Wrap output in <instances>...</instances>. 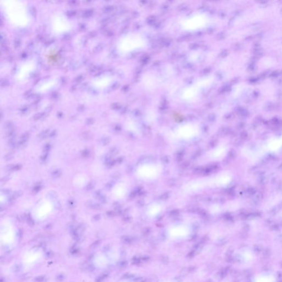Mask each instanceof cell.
Masks as SVG:
<instances>
[{"instance_id": "13", "label": "cell", "mask_w": 282, "mask_h": 282, "mask_svg": "<svg viewBox=\"0 0 282 282\" xmlns=\"http://www.w3.org/2000/svg\"><path fill=\"white\" fill-rule=\"evenodd\" d=\"M47 157H48V153H44V154L43 156H41V159L42 161H45Z\"/></svg>"}, {"instance_id": "10", "label": "cell", "mask_w": 282, "mask_h": 282, "mask_svg": "<svg viewBox=\"0 0 282 282\" xmlns=\"http://www.w3.org/2000/svg\"><path fill=\"white\" fill-rule=\"evenodd\" d=\"M12 158H13V155H12V154H7L6 156H5V159H6V161H9V160L11 159Z\"/></svg>"}, {"instance_id": "4", "label": "cell", "mask_w": 282, "mask_h": 282, "mask_svg": "<svg viewBox=\"0 0 282 282\" xmlns=\"http://www.w3.org/2000/svg\"><path fill=\"white\" fill-rule=\"evenodd\" d=\"M22 195V191H17V192H14L13 195L9 197V202H12L13 201H14L15 199H16V198H17L18 197H20Z\"/></svg>"}, {"instance_id": "11", "label": "cell", "mask_w": 282, "mask_h": 282, "mask_svg": "<svg viewBox=\"0 0 282 282\" xmlns=\"http://www.w3.org/2000/svg\"><path fill=\"white\" fill-rule=\"evenodd\" d=\"M98 198L100 200V202L102 203H105L106 202V199L103 196L100 195V196L98 197Z\"/></svg>"}, {"instance_id": "12", "label": "cell", "mask_w": 282, "mask_h": 282, "mask_svg": "<svg viewBox=\"0 0 282 282\" xmlns=\"http://www.w3.org/2000/svg\"><path fill=\"white\" fill-rule=\"evenodd\" d=\"M21 168V166L20 165H14L12 168L13 170H17L20 169Z\"/></svg>"}, {"instance_id": "9", "label": "cell", "mask_w": 282, "mask_h": 282, "mask_svg": "<svg viewBox=\"0 0 282 282\" xmlns=\"http://www.w3.org/2000/svg\"><path fill=\"white\" fill-rule=\"evenodd\" d=\"M50 145L49 144H46V145L45 146L44 151L45 153H48V152H49V151L50 150Z\"/></svg>"}, {"instance_id": "5", "label": "cell", "mask_w": 282, "mask_h": 282, "mask_svg": "<svg viewBox=\"0 0 282 282\" xmlns=\"http://www.w3.org/2000/svg\"><path fill=\"white\" fill-rule=\"evenodd\" d=\"M28 138H29L28 135L25 134V135H23L22 137L20 138V141L18 143V145L19 146H22L23 144H24V143L26 142V141L28 139Z\"/></svg>"}, {"instance_id": "8", "label": "cell", "mask_w": 282, "mask_h": 282, "mask_svg": "<svg viewBox=\"0 0 282 282\" xmlns=\"http://www.w3.org/2000/svg\"><path fill=\"white\" fill-rule=\"evenodd\" d=\"M61 173L62 172L60 170H55L52 173V176L55 178H59L61 175Z\"/></svg>"}, {"instance_id": "19", "label": "cell", "mask_w": 282, "mask_h": 282, "mask_svg": "<svg viewBox=\"0 0 282 282\" xmlns=\"http://www.w3.org/2000/svg\"><path fill=\"white\" fill-rule=\"evenodd\" d=\"M74 202H72V201H70V203H69V205H70V206H74Z\"/></svg>"}, {"instance_id": "18", "label": "cell", "mask_w": 282, "mask_h": 282, "mask_svg": "<svg viewBox=\"0 0 282 282\" xmlns=\"http://www.w3.org/2000/svg\"><path fill=\"white\" fill-rule=\"evenodd\" d=\"M40 188H41L40 186H37L35 187V188L34 189V191H35V192H38L40 190Z\"/></svg>"}, {"instance_id": "2", "label": "cell", "mask_w": 282, "mask_h": 282, "mask_svg": "<svg viewBox=\"0 0 282 282\" xmlns=\"http://www.w3.org/2000/svg\"><path fill=\"white\" fill-rule=\"evenodd\" d=\"M277 279L273 274L263 273L258 274L253 278L252 282H276Z\"/></svg>"}, {"instance_id": "20", "label": "cell", "mask_w": 282, "mask_h": 282, "mask_svg": "<svg viewBox=\"0 0 282 282\" xmlns=\"http://www.w3.org/2000/svg\"><path fill=\"white\" fill-rule=\"evenodd\" d=\"M4 193H8L9 191V190H4Z\"/></svg>"}, {"instance_id": "17", "label": "cell", "mask_w": 282, "mask_h": 282, "mask_svg": "<svg viewBox=\"0 0 282 282\" xmlns=\"http://www.w3.org/2000/svg\"><path fill=\"white\" fill-rule=\"evenodd\" d=\"M47 135H48L47 132H45V133H44L43 135H41V136H40V137L41 139H44V138H46V137Z\"/></svg>"}, {"instance_id": "7", "label": "cell", "mask_w": 282, "mask_h": 282, "mask_svg": "<svg viewBox=\"0 0 282 282\" xmlns=\"http://www.w3.org/2000/svg\"><path fill=\"white\" fill-rule=\"evenodd\" d=\"M9 146L12 148H14L16 147V139H15V137H12V138H11L9 140Z\"/></svg>"}, {"instance_id": "3", "label": "cell", "mask_w": 282, "mask_h": 282, "mask_svg": "<svg viewBox=\"0 0 282 282\" xmlns=\"http://www.w3.org/2000/svg\"><path fill=\"white\" fill-rule=\"evenodd\" d=\"M203 18L202 17H195L193 18L192 19V20H190L189 21H188V26L187 28L188 27H192L191 29H192L193 28H197V27H200V26L201 25H203V24H204V21H203V22H201V19H202Z\"/></svg>"}, {"instance_id": "16", "label": "cell", "mask_w": 282, "mask_h": 282, "mask_svg": "<svg viewBox=\"0 0 282 282\" xmlns=\"http://www.w3.org/2000/svg\"><path fill=\"white\" fill-rule=\"evenodd\" d=\"M109 142V139L108 138H105L104 139H103V143L104 144H108Z\"/></svg>"}, {"instance_id": "15", "label": "cell", "mask_w": 282, "mask_h": 282, "mask_svg": "<svg viewBox=\"0 0 282 282\" xmlns=\"http://www.w3.org/2000/svg\"><path fill=\"white\" fill-rule=\"evenodd\" d=\"M89 153V151H88V150H85V151H84L83 152L82 156H88Z\"/></svg>"}, {"instance_id": "1", "label": "cell", "mask_w": 282, "mask_h": 282, "mask_svg": "<svg viewBox=\"0 0 282 282\" xmlns=\"http://www.w3.org/2000/svg\"><path fill=\"white\" fill-rule=\"evenodd\" d=\"M191 234L190 229L187 226L183 225L176 226L170 228L168 231V235L171 239H182L188 237Z\"/></svg>"}, {"instance_id": "14", "label": "cell", "mask_w": 282, "mask_h": 282, "mask_svg": "<svg viewBox=\"0 0 282 282\" xmlns=\"http://www.w3.org/2000/svg\"><path fill=\"white\" fill-rule=\"evenodd\" d=\"M87 187L88 190H91V189H92V188H93V187H94V184H93V183H92L91 182V183H90L89 184H88V186H87Z\"/></svg>"}, {"instance_id": "6", "label": "cell", "mask_w": 282, "mask_h": 282, "mask_svg": "<svg viewBox=\"0 0 282 282\" xmlns=\"http://www.w3.org/2000/svg\"><path fill=\"white\" fill-rule=\"evenodd\" d=\"M88 206L91 207V208L94 209H99L101 208V206L99 204H96L92 202H89L88 203Z\"/></svg>"}]
</instances>
